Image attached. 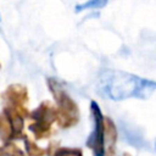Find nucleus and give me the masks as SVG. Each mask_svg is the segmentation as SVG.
<instances>
[{"label": "nucleus", "mask_w": 156, "mask_h": 156, "mask_svg": "<svg viewBox=\"0 0 156 156\" xmlns=\"http://www.w3.org/2000/svg\"><path fill=\"white\" fill-rule=\"evenodd\" d=\"M107 1L108 0H88L83 4L77 5L74 9L76 12H80L83 10H89V9H101L107 4Z\"/></svg>", "instance_id": "3"}, {"label": "nucleus", "mask_w": 156, "mask_h": 156, "mask_svg": "<svg viewBox=\"0 0 156 156\" xmlns=\"http://www.w3.org/2000/svg\"><path fill=\"white\" fill-rule=\"evenodd\" d=\"M99 87L112 100H123L132 96L145 99L154 93L156 83L128 72L107 68L99 74Z\"/></svg>", "instance_id": "1"}, {"label": "nucleus", "mask_w": 156, "mask_h": 156, "mask_svg": "<svg viewBox=\"0 0 156 156\" xmlns=\"http://www.w3.org/2000/svg\"><path fill=\"white\" fill-rule=\"evenodd\" d=\"M91 111L95 121V129L88 140V145L94 150L95 155L101 156L104 154V135H105V127H104V118L99 105L95 101H91Z\"/></svg>", "instance_id": "2"}]
</instances>
